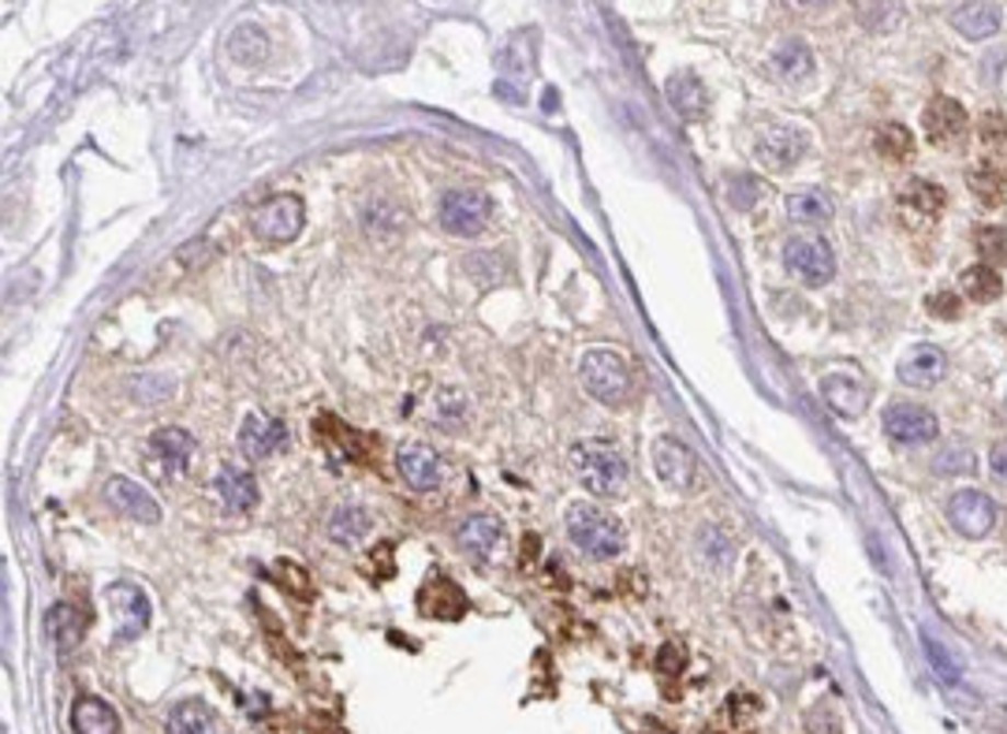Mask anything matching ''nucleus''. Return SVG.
Returning a JSON list of instances; mask_svg holds the SVG:
<instances>
[{
	"label": "nucleus",
	"instance_id": "obj_1",
	"mask_svg": "<svg viewBox=\"0 0 1007 734\" xmlns=\"http://www.w3.org/2000/svg\"><path fill=\"white\" fill-rule=\"evenodd\" d=\"M579 380H582V388H586V392L605 406H623L627 399H631V388H634L627 362L608 347H594V351L582 355Z\"/></svg>",
	"mask_w": 1007,
	"mask_h": 734
},
{
	"label": "nucleus",
	"instance_id": "obj_2",
	"mask_svg": "<svg viewBox=\"0 0 1007 734\" xmlns=\"http://www.w3.org/2000/svg\"><path fill=\"white\" fill-rule=\"evenodd\" d=\"M571 467H575L579 481L586 485L594 496H620L627 489V459L613 444H575L571 448Z\"/></svg>",
	"mask_w": 1007,
	"mask_h": 734
},
{
	"label": "nucleus",
	"instance_id": "obj_3",
	"mask_svg": "<svg viewBox=\"0 0 1007 734\" xmlns=\"http://www.w3.org/2000/svg\"><path fill=\"white\" fill-rule=\"evenodd\" d=\"M568 537L594 560H613L623 552V526L608 511L575 504L568 511Z\"/></svg>",
	"mask_w": 1007,
	"mask_h": 734
},
{
	"label": "nucleus",
	"instance_id": "obj_4",
	"mask_svg": "<svg viewBox=\"0 0 1007 734\" xmlns=\"http://www.w3.org/2000/svg\"><path fill=\"white\" fill-rule=\"evenodd\" d=\"M489 217H493V202L489 194L474 191V187H456L440 194V206H437V220L440 228L451 231V236H482Z\"/></svg>",
	"mask_w": 1007,
	"mask_h": 734
},
{
	"label": "nucleus",
	"instance_id": "obj_5",
	"mask_svg": "<svg viewBox=\"0 0 1007 734\" xmlns=\"http://www.w3.org/2000/svg\"><path fill=\"white\" fill-rule=\"evenodd\" d=\"M302 225H307V209H302V202L295 194H273L254 213V236L273 246L291 243L302 231Z\"/></svg>",
	"mask_w": 1007,
	"mask_h": 734
},
{
	"label": "nucleus",
	"instance_id": "obj_6",
	"mask_svg": "<svg viewBox=\"0 0 1007 734\" xmlns=\"http://www.w3.org/2000/svg\"><path fill=\"white\" fill-rule=\"evenodd\" d=\"M105 608H108V622H113V634L119 641H131L150 627V597L131 582L108 585Z\"/></svg>",
	"mask_w": 1007,
	"mask_h": 734
},
{
	"label": "nucleus",
	"instance_id": "obj_7",
	"mask_svg": "<svg viewBox=\"0 0 1007 734\" xmlns=\"http://www.w3.org/2000/svg\"><path fill=\"white\" fill-rule=\"evenodd\" d=\"M783 265H788L791 276H799L802 284L821 287L836 276V257L828 243H821L817 236H794L783 246Z\"/></svg>",
	"mask_w": 1007,
	"mask_h": 734
},
{
	"label": "nucleus",
	"instance_id": "obj_8",
	"mask_svg": "<svg viewBox=\"0 0 1007 734\" xmlns=\"http://www.w3.org/2000/svg\"><path fill=\"white\" fill-rule=\"evenodd\" d=\"M653 470H657V478L668 489L687 492L690 485H695L698 459H695V451H690L687 444L676 440V436H661V440L653 444Z\"/></svg>",
	"mask_w": 1007,
	"mask_h": 734
},
{
	"label": "nucleus",
	"instance_id": "obj_9",
	"mask_svg": "<svg viewBox=\"0 0 1007 734\" xmlns=\"http://www.w3.org/2000/svg\"><path fill=\"white\" fill-rule=\"evenodd\" d=\"M396 470L400 478L408 481L414 492H433L445 485V462L437 459V451L426 448V444H403L396 451Z\"/></svg>",
	"mask_w": 1007,
	"mask_h": 734
},
{
	"label": "nucleus",
	"instance_id": "obj_10",
	"mask_svg": "<svg viewBox=\"0 0 1007 734\" xmlns=\"http://www.w3.org/2000/svg\"><path fill=\"white\" fill-rule=\"evenodd\" d=\"M459 548L478 566H493L504 555V526L489 515H474L459 526Z\"/></svg>",
	"mask_w": 1007,
	"mask_h": 734
},
{
	"label": "nucleus",
	"instance_id": "obj_11",
	"mask_svg": "<svg viewBox=\"0 0 1007 734\" xmlns=\"http://www.w3.org/2000/svg\"><path fill=\"white\" fill-rule=\"evenodd\" d=\"M884 433H889L895 444H929V440H937L940 422L932 417V411H926V406L895 403L889 406V414H884Z\"/></svg>",
	"mask_w": 1007,
	"mask_h": 734
},
{
	"label": "nucleus",
	"instance_id": "obj_12",
	"mask_svg": "<svg viewBox=\"0 0 1007 734\" xmlns=\"http://www.w3.org/2000/svg\"><path fill=\"white\" fill-rule=\"evenodd\" d=\"M948 518L951 526L959 529L963 537H985L996 523V507L985 492L977 489H963L948 500Z\"/></svg>",
	"mask_w": 1007,
	"mask_h": 734
},
{
	"label": "nucleus",
	"instance_id": "obj_13",
	"mask_svg": "<svg viewBox=\"0 0 1007 734\" xmlns=\"http://www.w3.org/2000/svg\"><path fill=\"white\" fill-rule=\"evenodd\" d=\"M802 153H806V138H802L799 131H791V127H769V131L757 138V146H754L757 164H765L769 172L791 169V164L802 161Z\"/></svg>",
	"mask_w": 1007,
	"mask_h": 734
},
{
	"label": "nucleus",
	"instance_id": "obj_14",
	"mask_svg": "<svg viewBox=\"0 0 1007 734\" xmlns=\"http://www.w3.org/2000/svg\"><path fill=\"white\" fill-rule=\"evenodd\" d=\"M948 377V358L932 343H918L900 358V380L911 388H937Z\"/></svg>",
	"mask_w": 1007,
	"mask_h": 734
},
{
	"label": "nucleus",
	"instance_id": "obj_15",
	"mask_svg": "<svg viewBox=\"0 0 1007 734\" xmlns=\"http://www.w3.org/2000/svg\"><path fill=\"white\" fill-rule=\"evenodd\" d=\"M284 444H288V425L270 414H251L243 429H239V448H243L247 459H270Z\"/></svg>",
	"mask_w": 1007,
	"mask_h": 734
},
{
	"label": "nucleus",
	"instance_id": "obj_16",
	"mask_svg": "<svg viewBox=\"0 0 1007 734\" xmlns=\"http://www.w3.org/2000/svg\"><path fill=\"white\" fill-rule=\"evenodd\" d=\"M105 500L119 511V515L135 518V523L153 526L157 518H161V507H157V500L142 485H138V481H131V478H108Z\"/></svg>",
	"mask_w": 1007,
	"mask_h": 734
},
{
	"label": "nucleus",
	"instance_id": "obj_17",
	"mask_svg": "<svg viewBox=\"0 0 1007 734\" xmlns=\"http://www.w3.org/2000/svg\"><path fill=\"white\" fill-rule=\"evenodd\" d=\"M922 119H926L929 142H937V146L955 142V138L966 131V108L959 105V101H951V98H932Z\"/></svg>",
	"mask_w": 1007,
	"mask_h": 734
},
{
	"label": "nucleus",
	"instance_id": "obj_18",
	"mask_svg": "<svg viewBox=\"0 0 1007 734\" xmlns=\"http://www.w3.org/2000/svg\"><path fill=\"white\" fill-rule=\"evenodd\" d=\"M821 395L828 399V406H833L839 417H858L866 411V403H870V392H866L862 380L847 377V374H828L821 380Z\"/></svg>",
	"mask_w": 1007,
	"mask_h": 734
},
{
	"label": "nucleus",
	"instance_id": "obj_19",
	"mask_svg": "<svg viewBox=\"0 0 1007 734\" xmlns=\"http://www.w3.org/2000/svg\"><path fill=\"white\" fill-rule=\"evenodd\" d=\"M71 731L76 734H119V715L108 701L87 693L71 704Z\"/></svg>",
	"mask_w": 1007,
	"mask_h": 734
},
{
	"label": "nucleus",
	"instance_id": "obj_20",
	"mask_svg": "<svg viewBox=\"0 0 1007 734\" xmlns=\"http://www.w3.org/2000/svg\"><path fill=\"white\" fill-rule=\"evenodd\" d=\"M150 451H153V459L161 462V467L169 470V473H180V470H187V462H191L194 436L187 429L164 425V429H157L150 436Z\"/></svg>",
	"mask_w": 1007,
	"mask_h": 734
},
{
	"label": "nucleus",
	"instance_id": "obj_21",
	"mask_svg": "<svg viewBox=\"0 0 1007 734\" xmlns=\"http://www.w3.org/2000/svg\"><path fill=\"white\" fill-rule=\"evenodd\" d=\"M217 492L232 511H251L258 504V481L251 470H239V467H225L217 478Z\"/></svg>",
	"mask_w": 1007,
	"mask_h": 734
},
{
	"label": "nucleus",
	"instance_id": "obj_22",
	"mask_svg": "<svg viewBox=\"0 0 1007 734\" xmlns=\"http://www.w3.org/2000/svg\"><path fill=\"white\" fill-rule=\"evenodd\" d=\"M422 611L433 616V619H459L467 611V597H464V589H459L456 582L440 578V582H433L426 593H422Z\"/></svg>",
	"mask_w": 1007,
	"mask_h": 734
},
{
	"label": "nucleus",
	"instance_id": "obj_23",
	"mask_svg": "<svg viewBox=\"0 0 1007 734\" xmlns=\"http://www.w3.org/2000/svg\"><path fill=\"white\" fill-rule=\"evenodd\" d=\"M951 26H955L963 38H988V34L1000 31V12L993 4H963L951 12Z\"/></svg>",
	"mask_w": 1007,
	"mask_h": 734
},
{
	"label": "nucleus",
	"instance_id": "obj_24",
	"mask_svg": "<svg viewBox=\"0 0 1007 734\" xmlns=\"http://www.w3.org/2000/svg\"><path fill=\"white\" fill-rule=\"evenodd\" d=\"M265 53H270V38H265V31L254 23H239L232 31V38H228V57L236 64H243V68L262 64Z\"/></svg>",
	"mask_w": 1007,
	"mask_h": 734
},
{
	"label": "nucleus",
	"instance_id": "obj_25",
	"mask_svg": "<svg viewBox=\"0 0 1007 734\" xmlns=\"http://www.w3.org/2000/svg\"><path fill=\"white\" fill-rule=\"evenodd\" d=\"M45 627H49V638L57 641L64 653H71L82 641V634H87V619H82L79 608H71V604H57V608L45 616Z\"/></svg>",
	"mask_w": 1007,
	"mask_h": 734
},
{
	"label": "nucleus",
	"instance_id": "obj_26",
	"mask_svg": "<svg viewBox=\"0 0 1007 734\" xmlns=\"http://www.w3.org/2000/svg\"><path fill=\"white\" fill-rule=\"evenodd\" d=\"M788 217L799 220V225H825L833 217V198L817 187L794 191L788 194Z\"/></svg>",
	"mask_w": 1007,
	"mask_h": 734
},
{
	"label": "nucleus",
	"instance_id": "obj_27",
	"mask_svg": "<svg viewBox=\"0 0 1007 734\" xmlns=\"http://www.w3.org/2000/svg\"><path fill=\"white\" fill-rule=\"evenodd\" d=\"M169 734H220L217 715L202 701H183L175 704L169 715Z\"/></svg>",
	"mask_w": 1007,
	"mask_h": 734
},
{
	"label": "nucleus",
	"instance_id": "obj_28",
	"mask_svg": "<svg viewBox=\"0 0 1007 734\" xmlns=\"http://www.w3.org/2000/svg\"><path fill=\"white\" fill-rule=\"evenodd\" d=\"M900 206L907 213H918L922 220H937L940 209L948 206V194L945 187H937V183H929V180H914L911 187L903 191Z\"/></svg>",
	"mask_w": 1007,
	"mask_h": 734
},
{
	"label": "nucleus",
	"instance_id": "obj_29",
	"mask_svg": "<svg viewBox=\"0 0 1007 734\" xmlns=\"http://www.w3.org/2000/svg\"><path fill=\"white\" fill-rule=\"evenodd\" d=\"M773 71H776L780 79H788V82L806 79L810 71H814V53H810L806 42H799V38L783 42L780 49L773 53Z\"/></svg>",
	"mask_w": 1007,
	"mask_h": 734
},
{
	"label": "nucleus",
	"instance_id": "obj_30",
	"mask_svg": "<svg viewBox=\"0 0 1007 734\" xmlns=\"http://www.w3.org/2000/svg\"><path fill=\"white\" fill-rule=\"evenodd\" d=\"M329 534L336 544H358L369 534V515L358 504H340L329 518Z\"/></svg>",
	"mask_w": 1007,
	"mask_h": 734
},
{
	"label": "nucleus",
	"instance_id": "obj_31",
	"mask_svg": "<svg viewBox=\"0 0 1007 734\" xmlns=\"http://www.w3.org/2000/svg\"><path fill=\"white\" fill-rule=\"evenodd\" d=\"M963 291H966V299H974V302H996L1004 295V280L996 268L970 265L963 273Z\"/></svg>",
	"mask_w": 1007,
	"mask_h": 734
},
{
	"label": "nucleus",
	"instance_id": "obj_32",
	"mask_svg": "<svg viewBox=\"0 0 1007 734\" xmlns=\"http://www.w3.org/2000/svg\"><path fill=\"white\" fill-rule=\"evenodd\" d=\"M668 98L687 119H698L706 108V94H701V82L695 76H672L668 79Z\"/></svg>",
	"mask_w": 1007,
	"mask_h": 734
},
{
	"label": "nucleus",
	"instance_id": "obj_33",
	"mask_svg": "<svg viewBox=\"0 0 1007 734\" xmlns=\"http://www.w3.org/2000/svg\"><path fill=\"white\" fill-rule=\"evenodd\" d=\"M970 191H974V198L982 202V206L996 209L1007 202V175L996 169H977V172H970Z\"/></svg>",
	"mask_w": 1007,
	"mask_h": 734
},
{
	"label": "nucleus",
	"instance_id": "obj_34",
	"mask_svg": "<svg viewBox=\"0 0 1007 734\" xmlns=\"http://www.w3.org/2000/svg\"><path fill=\"white\" fill-rule=\"evenodd\" d=\"M877 150H881V157H889V161H907L914 150V135L903 124H889L877 135Z\"/></svg>",
	"mask_w": 1007,
	"mask_h": 734
},
{
	"label": "nucleus",
	"instance_id": "obj_35",
	"mask_svg": "<svg viewBox=\"0 0 1007 734\" xmlns=\"http://www.w3.org/2000/svg\"><path fill=\"white\" fill-rule=\"evenodd\" d=\"M974 246H977V254L985 257L988 268L1007 262V228H977Z\"/></svg>",
	"mask_w": 1007,
	"mask_h": 734
},
{
	"label": "nucleus",
	"instance_id": "obj_36",
	"mask_svg": "<svg viewBox=\"0 0 1007 734\" xmlns=\"http://www.w3.org/2000/svg\"><path fill=\"white\" fill-rule=\"evenodd\" d=\"M806 731L810 734H839V709L833 701H821L806 715Z\"/></svg>",
	"mask_w": 1007,
	"mask_h": 734
},
{
	"label": "nucleus",
	"instance_id": "obj_37",
	"mask_svg": "<svg viewBox=\"0 0 1007 734\" xmlns=\"http://www.w3.org/2000/svg\"><path fill=\"white\" fill-rule=\"evenodd\" d=\"M926 306H929V313H932V318H940V321H955L959 313H963V302H959L951 291H937V295H932V299H929Z\"/></svg>",
	"mask_w": 1007,
	"mask_h": 734
},
{
	"label": "nucleus",
	"instance_id": "obj_38",
	"mask_svg": "<svg viewBox=\"0 0 1007 734\" xmlns=\"http://www.w3.org/2000/svg\"><path fill=\"white\" fill-rule=\"evenodd\" d=\"M926 649H929L932 664H937V672L945 675V678H951V683H955V675H959V672H955V664H951V660H945V649H940L937 641H932L929 634H926Z\"/></svg>",
	"mask_w": 1007,
	"mask_h": 734
},
{
	"label": "nucleus",
	"instance_id": "obj_39",
	"mask_svg": "<svg viewBox=\"0 0 1007 734\" xmlns=\"http://www.w3.org/2000/svg\"><path fill=\"white\" fill-rule=\"evenodd\" d=\"M988 467H993L996 478H1004V481H1007V440H1004V444H996V448L988 451Z\"/></svg>",
	"mask_w": 1007,
	"mask_h": 734
}]
</instances>
